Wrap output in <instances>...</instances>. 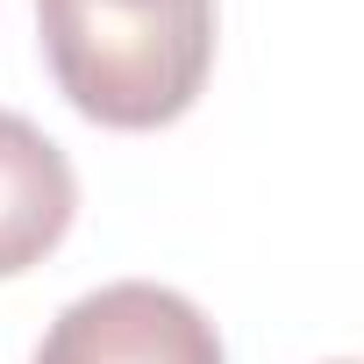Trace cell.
Wrapping results in <instances>:
<instances>
[{
  "mask_svg": "<svg viewBox=\"0 0 364 364\" xmlns=\"http://www.w3.org/2000/svg\"><path fill=\"white\" fill-rule=\"evenodd\" d=\"M36 364H222V336L186 293L122 279L72 300L36 343Z\"/></svg>",
  "mask_w": 364,
  "mask_h": 364,
  "instance_id": "obj_1",
  "label": "cell"
},
{
  "mask_svg": "<svg viewBox=\"0 0 364 364\" xmlns=\"http://www.w3.org/2000/svg\"><path fill=\"white\" fill-rule=\"evenodd\" d=\"M79 208V178L72 157L29 122L0 107V279H15L29 264H43Z\"/></svg>",
  "mask_w": 364,
  "mask_h": 364,
  "instance_id": "obj_2",
  "label": "cell"
},
{
  "mask_svg": "<svg viewBox=\"0 0 364 364\" xmlns=\"http://www.w3.org/2000/svg\"><path fill=\"white\" fill-rule=\"evenodd\" d=\"M122 8H215V0H122Z\"/></svg>",
  "mask_w": 364,
  "mask_h": 364,
  "instance_id": "obj_3",
  "label": "cell"
}]
</instances>
